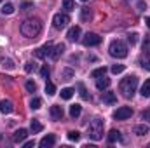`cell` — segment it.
I'll list each match as a JSON object with an SVG mask.
<instances>
[{
  "label": "cell",
  "instance_id": "obj_42",
  "mask_svg": "<svg viewBox=\"0 0 150 148\" xmlns=\"http://www.w3.org/2000/svg\"><path fill=\"white\" fill-rule=\"evenodd\" d=\"M33 145H35V141H26V143H25V147H26V148L33 147Z\"/></svg>",
  "mask_w": 150,
  "mask_h": 148
},
{
  "label": "cell",
  "instance_id": "obj_22",
  "mask_svg": "<svg viewBox=\"0 0 150 148\" xmlns=\"http://www.w3.org/2000/svg\"><path fill=\"white\" fill-rule=\"evenodd\" d=\"M142 96H143V98H149L150 96V78H147L145 84L142 85Z\"/></svg>",
  "mask_w": 150,
  "mask_h": 148
},
{
  "label": "cell",
  "instance_id": "obj_28",
  "mask_svg": "<svg viewBox=\"0 0 150 148\" xmlns=\"http://www.w3.org/2000/svg\"><path fill=\"white\" fill-rule=\"evenodd\" d=\"M12 12H14V5L12 4H5L2 7V14H12Z\"/></svg>",
  "mask_w": 150,
  "mask_h": 148
},
{
  "label": "cell",
  "instance_id": "obj_15",
  "mask_svg": "<svg viewBox=\"0 0 150 148\" xmlns=\"http://www.w3.org/2000/svg\"><path fill=\"white\" fill-rule=\"evenodd\" d=\"M108 85H110V78H107L105 75H103V77H98V78H96V87H98L100 91L107 89Z\"/></svg>",
  "mask_w": 150,
  "mask_h": 148
},
{
  "label": "cell",
  "instance_id": "obj_33",
  "mask_svg": "<svg viewBox=\"0 0 150 148\" xmlns=\"http://www.w3.org/2000/svg\"><path fill=\"white\" fill-rule=\"evenodd\" d=\"M143 51H145L147 54H150V35H147L145 40H143Z\"/></svg>",
  "mask_w": 150,
  "mask_h": 148
},
{
  "label": "cell",
  "instance_id": "obj_6",
  "mask_svg": "<svg viewBox=\"0 0 150 148\" xmlns=\"http://www.w3.org/2000/svg\"><path fill=\"white\" fill-rule=\"evenodd\" d=\"M82 44L86 47H94V45H100L101 44V37L98 33H87L86 37L82 38Z\"/></svg>",
  "mask_w": 150,
  "mask_h": 148
},
{
  "label": "cell",
  "instance_id": "obj_43",
  "mask_svg": "<svg viewBox=\"0 0 150 148\" xmlns=\"http://www.w3.org/2000/svg\"><path fill=\"white\" fill-rule=\"evenodd\" d=\"M145 23H147V26L150 28V18H147V19H145Z\"/></svg>",
  "mask_w": 150,
  "mask_h": 148
},
{
  "label": "cell",
  "instance_id": "obj_16",
  "mask_svg": "<svg viewBox=\"0 0 150 148\" xmlns=\"http://www.w3.org/2000/svg\"><path fill=\"white\" fill-rule=\"evenodd\" d=\"M107 140H108V143H115V141H120V140H122V136H120V132H119V131L112 129V131L108 132Z\"/></svg>",
  "mask_w": 150,
  "mask_h": 148
},
{
  "label": "cell",
  "instance_id": "obj_29",
  "mask_svg": "<svg viewBox=\"0 0 150 148\" xmlns=\"http://www.w3.org/2000/svg\"><path fill=\"white\" fill-rule=\"evenodd\" d=\"M79 91H80V98H82V99H89V94H87L84 84H79Z\"/></svg>",
  "mask_w": 150,
  "mask_h": 148
},
{
  "label": "cell",
  "instance_id": "obj_25",
  "mask_svg": "<svg viewBox=\"0 0 150 148\" xmlns=\"http://www.w3.org/2000/svg\"><path fill=\"white\" fill-rule=\"evenodd\" d=\"M45 92H47V96H54L56 94V85L52 82H47L45 84Z\"/></svg>",
  "mask_w": 150,
  "mask_h": 148
},
{
  "label": "cell",
  "instance_id": "obj_35",
  "mask_svg": "<svg viewBox=\"0 0 150 148\" xmlns=\"http://www.w3.org/2000/svg\"><path fill=\"white\" fill-rule=\"evenodd\" d=\"M127 42H129L131 45H134V44L138 42V33H129V35H127Z\"/></svg>",
  "mask_w": 150,
  "mask_h": 148
},
{
  "label": "cell",
  "instance_id": "obj_39",
  "mask_svg": "<svg viewBox=\"0 0 150 148\" xmlns=\"http://www.w3.org/2000/svg\"><path fill=\"white\" fill-rule=\"evenodd\" d=\"M21 9H23V11H30V9H33V4H32V2H25V4L21 5Z\"/></svg>",
  "mask_w": 150,
  "mask_h": 148
},
{
  "label": "cell",
  "instance_id": "obj_26",
  "mask_svg": "<svg viewBox=\"0 0 150 148\" xmlns=\"http://www.w3.org/2000/svg\"><path fill=\"white\" fill-rule=\"evenodd\" d=\"M40 106H42V99H40V98H33V99L30 101V108H32V110H38Z\"/></svg>",
  "mask_w": 150,
  "mask_h": 148
},
{
  "label": "cell",
  "instance_id": "obj_27",
  "mask_svg": "<svg viewBox=\"0 0 150 148\" xmlns=\"http://www.w3.org/2000/svg\"><path fill=\"white\" fill-rule=\"evenodd\" d=\"M63 9H65V11H68V12H70V11H74V9H75V2H74V0H63Z\"/></svg>",
  "mask_w": 150,
  "mask_h": 148
},
{
  "label": "cell",
  "instance_id": "obj_31",
  "mask_svg": "<svg viewBox=\"0 0 150 148\" xmlns=\"http://www.w3.org/2000/svg\"><path fill=\"white\" fill-rule=\"evenodd\" d=\"M140 63H142V66H143L145 70H149V72H150V54H149V56H145Z\"/></svg>",
  "mask_w": 150,
  "mask_h": 148
},
{
  "label": "cell",
  "instance_id": "obj_2",
  "mask_svg": "<svg viewBox=\"0 0 150 148\" xmlns=\"http://www.w3.org/2000/svg\"><path fill=\"white\" fill-rule=\"evenodd\" d=\"M136 87H138V77L136 75H129V77L122 78L119 84V91L122 92L124 98H133L136 92Z\"/></svg>",
  "mask_w": 150,
  "mask_h": 148
},
{
  "label": "cell",
  "instance_id": "obj_11",
  "mask_svg": "<svg viewBox=\"0 0 150 148\" xmlns=\"http://www.w3.org/2000/svg\"><path fill=\"white\" fill-rule=\"evenodd\" d=\"M26 136H28V131H26V129H18V131L14 132V136H12V141H14V143H23V141L26 140Z\"/></svg>",
  "mask_w": 150,
  "mask_h": 148
},
{
  "label": "cell",
  "instance_id": "obj_19",
  "mask_svg": "<svg viewBox=\"0 0 150 148\" xmlns=\"http://www.w3.org/2000/svg\"><path fill=\"white\" fill-rule=\"evenodd\" d=\"M91 18H93L91 9H89V7H82V11H80V19H82V21H89Z\"/></svg>",
  "mask_w": 150,
  "mask_h": 148
},
{
  "label": "cell",
  "instance_id": "obj_5",
  "mask_svg": "<svg viewBox=\"0 0 150 148\" xmlns=\"http://www.w3.org/2000/svg\"><path fill=\"white\" fill-rule=\"evenodd\" d=\"M68 23H70L68 14L58 12V14H54V18H52V26H54L56 30H63V28H67V25H68Z\"/></svg>",
  "mask_w": 150,
  "mask_h": 148
},
{
  "label": "cell",
  "instance_id": "obj_9",
  "mask_svg": "<svg viewBox=\"0 0 150 148\" xmlns=\"http://www.w3.org/2000/svg\"><path fill=\"white\" fill-rule=\"evenodd\" d=\"M63 115H65V111H63V108L59 105H52L51 106V117H52V120H61Z\"/></svg>",
  "mask_w": 150,
  "mask_h": 148
},
{
  "label": "cell",
  "instance_id": "obj_41",
  "mask_svg": "<svg viewBox=\"0 0 150 148\" xmlns=\"http://www.w3.org/2000/svg\"><path fill=\"white\" fill-rule=\"evenodd\" d=\"M142 117H143V118H145V120H150V110L143 111V113H142Z\"/></svg>",
  "mask_w": 150,
  "mask_h": 148
},
{
  "label": "cell",
  "instance_id": "obj_24",
  "mask_svg": "<svg viewBox=\"0 0 150 148\" xmlns=\"http://www.w3.org/2000/svg\"><path fill=\"white\" fill-rule=\"evenodd\" d=\"M103 75H107V68H105V66H100V68L93 70L91 77H93V78H98V77H103Z\"/></svg>",
  "mask_w": 150,
  "mask_h": 148
},
{
  "label": "cell",
  "instance_id": "obj_1",
  "mask_svg": "<svg viewBox=\"0 0 150 148\" xmlns=\"http://www.w3.org/2000/svg\"><path fill=\"white\" fill-rule=\"evenodd\" d=\"M42 32V21L37 18H32V19H26L21 23V33L28 38H37Z\"/></svg>",
  "mask_w": 150,
  "mask_h": 148
},
{
  "label": "cell",
  "instance_id": "obj_44",
  "mask_svg": "<svg viewBox=\"0 0 150 148\" xmlns=\"http://www.w3.org/2000/svg\"><path fill=\"white\" fill-rule=\"evenodd\" d=\"M82 2H87V0H82Z\"/></svg>",
  "mask_w": 150,
  "mask_h": 148
},
{
  "label": "cell",
  "instance_id": "obj_4",
  "mask_svg": "<svg viewBox=\"0 0 150 148\" xmlns=\"http://www.w3.org/2000/svg\"><path fill=\"white\" fill-rule=\"evenodd\" d=\"M108 52H110V56L117 58V59H124L127 56V45L122 40H113L108 47Z\"/></svg>",
  "mask_w": 150,
  "mask_h": 148
},
{
  "label": "cell",
  "instance_id": "obj_3",
  "mask_svg": "<svg viewBox=\"0 0 150 148\" xmlns=\"http://www.w3.org/2000/svg\"><path fill=\"white\" fill-rule=\"evenodd\" d=\"M103 125H105V122H103L100 117L93 118V120L89 122V125H87V134H89V138L94 140V141H100V140L103 138Z\"/></svg>",
  "mask_w": 150,
  "mask_h": 148
},
{
  "label": "cell",
  "instance_id": "obj_36",
  "mask_svg": "<svg viewBox=\"0 0 150 148\" xmlns=\"http://www.w3.org/2000/svg\"><path fill=\"white\" fill-rule=\"evenodd\" d=\"M25 70H26V72L30 73V72H33V70H37V65H35V63H32V61H28V63L25 65Z\"/></svg>",
  "mask_w": 150,
  "mask_h": 148
},
{
  "label": "cell",
  "instance_id": "obj_23",
  "mask_svg": "<svg viewBox=\"0 0 150 148\" xmlns=\"http://www.w3.org/2000/svg\"><path fill=\"white\" fill-rule=\"evenodd\" d=\"M72 96H74V89H72V87L61 89V98H63V99H72Z\"/></svg>",
  "mask_w": 150,
  "mask_h": 148
},
{
  "label": "cell",
  "instance_id": "obj_38",
  "mask_svg": "<svg viewBox=\"0 0 150 148\" xmlns=\"http://www.w3.org/2000/svg\"><path fill=\"white\" fill-rule=\"evenodd\" d=\"M49 73H51V70H49L47 66H42V68H40V75H42V78H47Z\"/></svg>",
  "mask_w": 150,
  "mask_h": 148
},
{
  "label": "cell",
  "instance_id": "obj_30",
  "mask_svg": "<svg viewBox=\"0 0 150 148\" xmlns=\"http://www.w3.org/2000/svg\"><path fill=\"white\" fill-rule=\"evenodd\" d=\"M68 140H70V141H79V140H80V132H79V131H70V132H68Z\"/></svg>",
  "mask_w": 150,
  "mask_h": 148
},
{
  "label": "cell",
  "instance_id": "obj_32",
  "mask_svg": "<svg viewBox=\"0 0 150 148\" xmlns=\"http://www.w3.org/2000/svg\"><path fill=\"white\" fill-rule=\"evenodd\" d=\"M26 91L35 92V91H37V84H35L33 80H28V82H26Z\"/></svg>",
  "mask_w": 150,
  "mask_h": 148
},
{
  "label": "cell",
  "instance_id": "obj_34",
  "mask_svg": "<svg viewBox=\"0 0 150 148\" xmlns=\"http://www.w3.org/2000/svg\"><path fill=\"white\" fill-rule=\"evenodd\" d=\"M124 68H126V66H124V65H113L112 66V73H122V72H124Z\"/></svg>",
  "mask_w": 150,
  "mask_h": 148
},
{
  "label": "cell",
  "instance_id": "obj_18",
  "mask_svg": "<svg viewBox=\"0 0 150 148\" xmlns=\"http://www.w3.org/2000/svg\"><path fill=\"white\" fill-rule=\"evenodd\" d=\"M30 129H32V132H33V134H38V132L44 129V125L38 122L37 118H33V120H32V124H30Z\"/></svg>",
  "mask_w": 150,
  "mask_h": 148
},
{
  "label": "cell",
  "instance_id": "obj_14",
  "mask_svg": "<svg viewBox=\"0 0 150 148\" xmlns=\"http://www.w3.org/2000/svg\"><path fill=\"white\" fill-rule=\"evenodd\" d=\"M12 110H14L12 101H9V99H2V101H0V111H2V113H11Z\"/></svg>",
  "mask_w": 150,
  "mask_h": 148
},
{
  "label": "cell",
  "instance_id": "obj_37",
  "mask_svg": "<svg viewBox=\"0 0 150 148\" xmlns=\"http://www.w3.org/2000/svg\"><path fill=\"white\" fill-rule=\"evenodd\" d=\"M72 77H74V72H72V70H68V68L63 70V80H70Z\"/></svg>",
  "mask_w": 150,
  "mask_h": 148
},
{
  "label": "cell",
  "instance_id": "obj_45",
  "mask_svg": "<svg viewBox=\"0 0 150 148\" xmlns=\"http://www.w3.org/2000/svg\"><path fill=\"white\" fill-rule=\"evenodd\" d=\"M0 2H2V0H0Z\"/></svg>",
  "mask_w": 150,
  "mask_h": 148
},
{
  "label": "cell",
  "instance_id": "obj_17",
  "mask_svg": "<svg viewBox=\"0 0 150 148\" xmlns=\"http://www.w3.org/2000/svg\"><path fill=\"white\" fill-rule=\"evenodd\" d=\"M149 131H150V127L149 125H145V124L134 127V134H136V136H145V134H149Z\"/></svg>",
  "mask_w": 150,
  "mask_h": 148
},
{
  "label": "cell",
  "instance_id": "obj_7",
  "mask_svg": "<svg viewBox=\"0 0 150 148\" xmlns=\"http://www.w3.org/2000/svg\"><path fill=\"white\" fill-rule=\"evenodd\" d=\"M131 115H133V110L129 106H120V108H117V110L113 111V118L115 120H126Z\"/></svg>",
  "mask_w": 150,
  "mask_h": 148
},
{
  "label": "cell",
  "instance_id": "obj_10",
  "mask_svg": "<svg viewBox=\"0 0 150 148\" xmlns=\"http://www.w3.org/2000/svg\"><path fill=\"white\" fill-rule=\"evenodd\" d=\"M54 143H56V136H54V134H47V136H44V138L40 140V147L42 148L54 147Z\"/></svg>",
  "mask_w": 150,
  "mask_h": 148
},
{
  "label": "cell",
  "instance_id": "obj_40",
  "mask_svg": "<svg viewBox=\"0 0 150 148\" xmlns=\"http://www.w3.org/2000/svg\"><path fill=\"white\" fill-rule=\"evenodd\" d=\"M5 66H7L9 70H12V68H14V63H12L11 59H4V68H5Z\"/></svg>",
  "mask_w": 150,
  "mask_h": 148
},
{
  "label": "cell",
  "instance_id": "obj_13",
  "mask_svg": "<svg viewBox=\"0 0 150 148\" xmlns=\"http://www.w3.org/2000/svg\"><path fill=\"white\" fill-rule=\"evenodd\" d=\"M67 37H68V40H72V42H77V40L80 38V28H79V26H72V28L68 30Z\"/></svg>",
  "mask_w": 150,
  "mask_h": 148
},
{
  "label": "cell",
  "instance_id": "obj_8",
  "mask_svg": "<svg viewBox=\"0 0 150 148\" xmlns=\"http://www.w3.org/2000/svg\"><path fill=\"white\" fill-rule=\"evenodd\" d=\"M52 44L51 42H47V44H44L42 47H38L37 51H35V54H37V58L40 59H44V58H47V56H51V52H52Z\"/></svg>",
  "mask_w": 150,
  "mask_h": 148
},
{
  "label": "cell",
  "instance_id": "obj_21",
  "mask_svg": "<svg viewBox=\"0 0 150 148\" xmlns=\"http://www.w3.org/2000/svg\"><path fill=\"white\" fill-rule=\"evenodd\" d=\"M80 111H82V106L75 103V105H72V106H70V117H72V118H77V117L80 115Z\"/></svg>",
  "mask_w": 150,
  "mask_h": 148
},
{
  "label": "cell",
  "instance_id": "obj_12",
  "mask_svg": "<svg viewBox=\"0 0 150 148\" xmlns=\"http://www.w3.org/2000/svg\"><path fill=\"white\" fill-rule=\"evenodd\" d=\"M65 52V44H58L56 47H52V52H51V59H59V56Z\"/></svg>",
  "mask_w": 150,
  "mask_h": 148
},
{
  "label": "cell",
  "instance_id": "obj_20",
  "mask_svg": "<svg viewBox=\"0 0 150 148\" xmlns=\"http://www.w3.org/2000/svg\"><path fill=\"white\" fill-rule=\"evenodd\" d=\"M115 101H117L115 92H105V96H103V103H107V105H113Z\"/></svg>",
  "mask_w": 150,
  "mask_h": 148
}]
</instances>
